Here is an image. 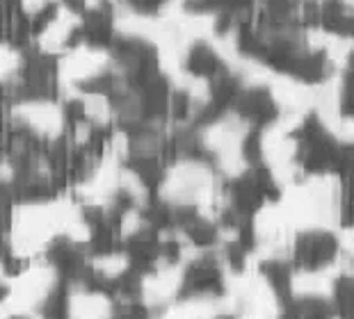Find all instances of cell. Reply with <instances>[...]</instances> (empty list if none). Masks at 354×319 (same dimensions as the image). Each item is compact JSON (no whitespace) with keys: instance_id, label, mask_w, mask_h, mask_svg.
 Returning a JSON list of instances; mask_svg holds the SVG:
<instances>
[{"instance_id":"cell-1","label":"cell","mask_w":354,"mask_h":319,"mask_svg":"<svg viewBox=\"0 0 354 319\" xmlns=\"http://www.w3.org/2000/svg\"><path fill=\"white\" fill-rule=\"evenodd\" d=\"M12 117L44 139H57L66 128L64 110L57 103L41 101V98L19 103L17 108H12Z\"/></svg>"},{"instance_id":"cell-2","label":"cell","mask_w":354,"mask_h":319,"mask_svg":"<svg viewBox=\"0 0 354 319\" xmlns=\"http://www.w3.org/2000/svg\"><path fill=\"white\" fill-rule=\"evenodd\" d=\"M24 66V55L19 48H14L12 44L0 39V82L12 80L14 75L21 71Z\"/></svg>"}]
</instances>
